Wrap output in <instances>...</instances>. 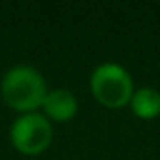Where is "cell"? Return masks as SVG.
Wrapping results in <instances>:
<instances>
[{"mask_svg":"<svg viewBox=\"0 0 160 160\" xmlns=\"http://www.w3.org/2000/svg\"><path fill=\"white\" fill-rule=\"evenodd\" d=\"M89 87L93 98L109 109L128 106L136 91L132 75L118 63H102L95 67L89 79Z\"/></svg>","mask_w":160,"mask_h":160,"instance_id":"7a4b0ae2","label":"cell"},{"mask_svg":"<svg viewBox=\"0 0 160 160\" xmlns=\"http://www.w3.org/2000/svg\"><path fill=\"white\" fill-rule=\"evenodd\" d=\"M10 140L18 152L27 156L41 154L53 142V126L43 113H22L10 128Z\"/></svg>","mask_w":160,"mask_h":160,"instance_id":"3957f363","label":"cell"},{"mask_svg":"<svg viewBox=\"0 0 160 160\" xmlns=\"http://www.w3.org/2000/svg\"><path fill=\"white\" fill-rule=\"evenodd\" d=\"M2 99L10 109L20 113H32L43 106L47 98V83L43 75L28 65H16L4 75L0 83Z\"/></svg>","mask_w":160,"mask_h":160,"instance_id":"6da1fadb","label":"cell"},{"mask_svg":"<svg viewBox=\"0 0 160 160\" xmlns=\"http://www.w3.org/2000/svg\"><path fill=\"white\" fill-rule=\"evenodd\" d=\"M43 116L49 122H67L75 118L77 113V98L71 93L69 89H53L47 91V98L43 102Z\"/></svg>","mask_w":160,"mask_h":160,"instance_id":"277c9868","label":"cell"},{"mask_svg":"<svg viewBox=\"0 0 160 160\" xmlns=\"http://www.w3.org/2000/svg\"><path fill=\"white\" fill-rule=\"evenodd\" d=\"M130 108L140 120H156L160 116V91L154 87H140L134 91Z\"/></svg>","mask_w":160,"mask_h":160,"instance_id":"5b68a950","label":"cell"}]
</instances>
